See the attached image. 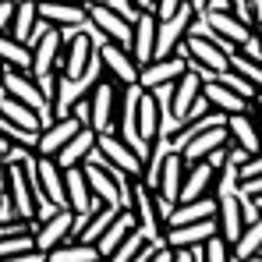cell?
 Segmentation results:
<instances>
[{
	"mask_svg": "<svg viewBox=\"0 0 262 262\" xmlns=\"http://www.w3.org/2000/svg\"><path fill=\"white\" fill-rule=\"evenodd\" d=\"M0 117H4V121H11V124H18V128H29V131H39V128H43L39 114H36L32 106H25L21 99L7 96V92H0Z\"/></svg>",
	"mask_w": 262,
	"mask_h": 262,
	"instance_id": "obj_26",
	"label": "cell"
},
{
	"mask_svg": "<svg viewBox=\"0 0 262 262\" xmlns=\"http://www.w3.org/2000/svg\"><path fill=\"white\" fill-rule=\"evenodd\" d=\"M36 0H14V11H11V25H7V36L18 39V43H29V32L36 25Z\"/></svg>",
	"mask_w": 262,
	"mask_h": 262,
	"instance_id": "obj_28",
	"label": "cell"
},
{
	"mask_svg": "<svg viewBox=\"0 0 262 262\" xmlns=\"http://www.w3.org/2000/svg\"><path fill=\"white\" fill-rule=\"evenodd\" d=\"M11 11H14V0H0V36H4L7 25H11Z\"/></svg>",
	"mask_w": 262,
	"mask_h": 262,
	"instance_id": "obj_40",
	"label": "cell"
},
{
	"mask_svg": "<svg viewBox=\"0 0 262 262\" xmlns=\"http://www.w3.org/2000/svg\"><path fill=\"white\" fill-rule=\"evenodd\" d=\"M152 4H156V0H135V7H138V11H152Z\"/></svg>",
	"mask_w": 262,
	"mask_h": 262,
	"instance_id": "obj_43",
	"label": "cell"
},
{
	"mask_svg": "<svg viewBox=\"0 0 262 262\" xmlns=\"http://www.w3.org/2000/svg\"><path fill=\"white\" fill-rule=\"evenodd\" d=\"M262 252V220L259 223H245L241 227V234L234 237V245H230V259L245 262L248 255H259Z\"/></svg>",
	"mask_w": 262,
	"mask_h": 262,
	"instance_id": "obj_29",
	"label": "cell"
},
{
	"mask_svg": "<svg viewBox=\"0 0 262 262\" xmlns=\"http://www.w3.org/2000/svg\"><path fill=\"white\" fill-rule=\"evenodd\" d=\"M237 206H241V223H259L262 220V195H237Z\"/></svg>",
	"mask_w": 262,
	"mask_h": 262,
	"instance_id": "obj_36",
	"label": "cell"
},
{
	"mask_svg": "<svg viewBox=\"0 0 262 262\" xmlns=\"http://www.w3.org/2000/svg\"><path fill=\"white\" fill-rule=\"evenodd\" d=\"M181 177H184V160H181V152H174V149H170V152L163 156V167H160V174H156V188H152V191H160L163 199L177 202Z\"/></svg>",
	"mask_w": 262,
	"mask_h": 262,
	"instance_id": "obj_25",
	"label": "cell"
},
{
	"mask_svg": "<svg viewBox=\"0 0 262 262\" xmlns=\"http://www.w3.org/2000/svg\"><path fill=\"white\" fill-rule=\"evenodd\" d=\"M199 89H202V78H199L191 68H184V71H181V75L174 78V92H170V106H167V114L174 117L177 124L184 121L188 106L199 99Z\"/></svg>",
	"mask_w": 262,
	"mask_h": 262,
	"instance_id": "obj_15",
	"label": "cell"
},
{
	"mask_svg": "<svg viewBox=\"0 0 262 262\" xmlns=\"http://www.w3.org/2000/svg\"><path fill=\"white\" fill-rule=\"evenodd\" d=\"M46 262H99V252L89 241H60L46 252Z\"/></svg>",
	"mask_w": 262,
	"mask_h": 262,
	"instance_id": "obj_27",
	"label": "cell"
},
{
	"mask_svg": "<svg viewBox=\"0 0 262 262\" xmlns=\"http://www.w3.org/2000/svg\"><path fill=\"white\" fill-rule=\"evenodd\" d=\"M96 152L110 163V167H117V170H124L128 177H142V160H138V152L124 145L117 135H110V131H96Z\"/></svg>",
	"mask_w": 262,
	"mask_h": 262,
	"instance_id": "obj_3",
	"label": "cell"
},
{
	"mask_svg": "<svg viewBox=\"0 0 262 262\" xmlns=\"http://www.w3.org/2000/svg\"><path fill=\"white\" fill-rule=\"evenodd\" d=\"M131 213H135L138 230L145 234V241H156V237H160L163 220H160V213H156L152 188H149V184H142V181H135V184H131Z\"/></svg>",
	"mask_w": 262,
	"mask_h": 262,
	"instance_id": "obj_6",
	"label": "cell"
},
{
	"mask_svg": "<svg viewBox=\"0 0 262 262\" xmlns=\"http://www.w3.org/2000/svg\"><path fill=\"white\" fill-rule=\"evenodd\" d=\"M0 135L11 142V145H21V149H36V135L39 131H29V128H18V124H11V121H4L0 117Z\"/></svg>",
	"mask_w": 262,
	"mask_h": 262,
	"instance_id": "obj_34",
	"label": "cell"
},
{
	"mask_svg": "<svg viewBox=\"0 0 262 262\" xmlns=\"http://www.w3.org/2000/svg\"><path fill=\"white\" fill-rule=\"evenodd\" d=\"M237 195H262V181L259 177H248V181H237V188H234Z\"/></svg>",
	"mask_w": 262,
	"mask_h": 262,
	"instance_id": "obj_39",
	"label": "cell"
},
{
	"mask_svg": "<svg viewBox=\"0 0 262 262\" xmlns=\"http://www.w3.org/2000/svg\"><path fill=\"white\" fill-rule=\"evenodd\" d=\"M64 195H68V209L71 213H89L92 209V191L85 184V174H82V163L78 167H64Z\"/></svg>",
	"mask_w": 262,
	"mask_h": 262,
	"instance_id": "obj_22",
	"label": "cell"
},
{
	"mask_svg": "<svg viewBox=\"0 0 262 262\" xmlns=\"http://www.w3.org/2000/svg\"><path fill=\"white\" fill-rule=\"evenodd\" d=\"M29 53H32V60H29L32 75H39V78L50 75L53 64H57V53H60V32H57V25H50L43 36H36L29 43Z\"/></svg>",
	"mask_w": 262,
	"mask_h": 262,
	"instance_id": "obj_13",
	"label": "cell"
},
{
	"mask_svg": "<svg viewBox=\"0 0 262 262\" xmlns=\"http://www.w3.org/2000/svg\"><path fill=\"white\" fill-rule=\"evenodd\" d=\"M170 262H195V259H191V248H174Z\"/></svg>",
	"mask_w": 262,
	"mask_h": 262,
	"instance_id": "obj_42",
	"label": "cell"
},
{
	"mask_svg": "<svg viewBox=\"0 0 262 262\" xmlns=\"http://www.w3.org/2000/svg\"><path fill=\"white\" fill-rule=\"evenodd\" d=\"M82 128L71 114L68 117H53V121H46L43 128H39V135H36V156H57V149L75 135V131Z\"/></svg>",
	"mask_w": 262,
	"mask_h": 262,
	"instance_id": "obj_12",
	"label": "cell"
},
{
	"mask_svg": "<svg viewBox=\"0 0 262 262\" xmlns=\"http://www.w3.org/2000/svg\"><path fill=\"white\" fill-rule=\"evenodd\" d=\"M248 4H252V7H255V11H259V0H248Z\"/></svg>",
	"mask_w": 262,
	"mask_h": 262,
	"instance_id": "obj_48",
	"label": "cell"
},
{
	"mask_svg": "<svg viewBox=\"0 0 262 262\" xmlns=\"http://www.w3.org/2000/svg\"><path fill=\"white\" fill-rule=\"evenodd\" d=\"M227 68H230V71H237V75H245V78H248V82H255V85L262 82V68H259V60L245 57V53H241L237 46H234V50H227Z\"/></svg>",
	"mask_w": 262,
	"mask_h": 262,
	"instance_id": "obj_31",
	"label": "cell"
},
{
	"mask_svg": "<svg viewBox=\"0 0 262 262\" xmlns=\"http://www.w3.org/2000/svg\"><path fill=\"white\" fill-rule=\"evenodd\" d=\"M160 124H163V110H160V103L152 99V92L142 89L138 99H135V131H138V138L149 145V142L160 135Z\"/></svg>",
	"mask_w": 262,
	"mask_h": 262,
	"instance_id": "obj_14",
	"label": "cell"
},
{
	"mask_svg": "<svg viewBox=\"0 0 262 262\" xmlns=\"http://www.w3.org/2000/svg\"><path fill=\"white\" fill-rule=\"evenodd\" d=\"M188 68V57L184 53H167V57H152L149 64H142L138 68V89H156L163 85V82H174L177 75Z\"/></svg>",
	"mask_w": 262,
	"mask_h": 262,
	"instance_id": "obj_9",
	"label": "cell"
},
{
	"mask_svg": "<svg viewBox=\"0 0 262 262\" xmlns=\"http://www.w3.org/2000/svg\"><path fill=\"white\" fill-rule=\"evenodd\" d=\"M75 4H82V7H92V4H106V0H75Z\"/></svg>",
	"mask_w": 262,
	"mask_h": 262,
	"instance_id": "obj_45",
	"label": "cell"
},
{
	"mask_svg": "<svg viewBox=\"0 0 262 262\" xmlns=\"http://www.w3.org/2000/svg\"><path fill=\"white\" fill-rule=\"evenodd\" d=\"M29 60H32L29 46L18 43V39H11L7 32L0 36V64H11V68H21V71H29Z\"/></svg>",
	"mask_w": 262,
	"mask_h": 262,
	"instance_id": "obj_30",
	"label": "cell"
},
{
	"mask_svg": "<svg viewBox=\"0 0 262 262\" xmlns=\"http://www.w3.org/2000/svg\"><path fill=\"white\" fill-rule=\"evenodd\" d=\"M237 50H241L245 57H252V60H259V64H262V46H259V36H255V29L245 36V43L237 46Z\"/></svg>",
	"mask_w": 262,
	"mask_h": 262,
	"instance_id": "obj_37",
	"label": "cell"
},
{
	"mask_svg": "<svg viewBox=\"0 0 262 262\" xmlns=\"http://www.w3.org/2000/svg\"><path fill=\"white\" fill-rule=\"evenodd\" d=\"M188 4H191L195 11H206V7H209V0H188Z\"/></svg>",
	"mask_w": 262,
	"mask_h": 262,
	"instance_id": "obj_44",
	"label": "cell"
},
{
	"mask_svg": "<svg viewBox=\"0 0 262 262\" xmlns=\"http://www.w3.org/2000/svg\"><path fill=\"white\" fill-rule=\"evenodd\" d=\"M216 234V220H195V223H181V227H167V237H163V245L167 248H195V245H202L206 237H213Z\"/></svg>",
	"mask_w": 262,
	"mask_h": 262,
	"instance_id": "obj_18",
	"label": "cell"
},
{
	"mask_svg": "<svg viewBox=\"0 0 262 262\" xmlns=\"http://www.w3.org/2000/svg\"><path fill=\"white\" fill-rule=\"evenodd\" d=\"M213 188H216V170H213L206 160L184 163V177H181L177 202H188V199H199V195H213Z\"/></svg>",
	"mask_w": 262,
	"mask_h": 262,
	"instance_id": "obj_10",
	"label": "cell"
},
{
	"mask_svg": "<svg viewBox=\"0 0 262 262\" xmlns=\"http://www.w3.org/2000/svg\"><path fill=\"white\" fill-rule=\"evenodd\" d=\"M7 145H11V142H7V138H4V135H0V156H4V152H7Z\"/></svg>",
	"mask_w": 262,
	"mask_h": 262,
	"instance_id": "obj_46",
	"label": "cell"
},
{
	"mask_svg": "<svg viewBox=\"0 0 262 262\" xmlns=\"http://www.w3.org/2000/svg\"><path fill=\"white\" fill-rule=\"evenodd\" d=\"M4 191H7V199L14 202V213L18 220H29L36 216V202H32V188H29V181L21 174V167L14 163V167H4Z\"/></svg>",
	"mask_w": 262,
	"mask_h": 262,
	"instance_id": "obj_11",
	"label": "cell"
},
{
	"mask_svg": "<svg viewBox=\"0 0 262 262\" xmlns=\"http://www.w3.org/2000/svg\"><path fill=\"white\" fill-rule=\"evenodd\" d=\"M36 14L43 18L46 25H85V7L75 4V0H39L36 4Z\"/></svg>",
	"mask_w": 262,
	"mask_h": 262,
	"instance_id": "obj_17",
	"label": "cell"
},
{
	"mask_svg": "<svg viewBox=\"0 0 262 262\" xmlns=\"http://www.w3.org/2000/svg\"><path fill=\"white\" fill-rule=\"evenodd\" d=\"M181 4H184V0H156V4H152V14H156V21L170 18V14H174Z\"/></svg>",
	"mask_w": 262,
	"mask_h": 262,
	"instance_id": "obj_38",
	"label": "cell"
},
{
	"mask_svg": "<svg viewBox=\"0 0 262 262\" xmlns=\"http://www.w3.org/2000/svg\"><path fill=\"white\" fill-rule=\"evenodd\" d=\"M0 191H4V167H0Z\"/></svg>",
	"mask_w": 262,
	"mask_h": 262,
	"instance_id": "obj_47",
	"label": "cell"
},
{
	"mask_svg": "<svg viewBox=\"0 0 262 262\" xmlns=\"http://www.w3.org/2000/svg\"><path fill=\"white\" fill-rule=\"evenodd\" d=\"M202 96H206V103L220 110V114H241V110H252V103L255 99H245V96H237V92H230L227 85H220L216 78H209V82H202L199 89Z\"/></svg>",
	"mask_w": 262,
	"mask_h": 262,
	"instance_id": "obj_20",
	"label": "cell"
},
{
	"mask_svg": "<svg viewBox=\"0 0 262 262\" xmlns=\"http://www.w3.org/2000/svg\"><path fill=\"white\" fill-rule=\"evenodd\" d=\"M36 4H39V0H36Z\"/></svg>",
	"mask_w": 262,
	"mask_h": 262,
	"instance_id": "obj_49",
	"label": "cell"
},
{
	"mask_svg": "<svg viewBox=\"0 0 262 262\" xmlns=\"http://www.w3.org/2000/svg\"><path fill=\"white\" fill-rule=\"evenodd\" d=\"M128 53L135 57V64H149L152 60V50H156V14L152 11H138L131 18V39H128Z\"/></svg>",
	"mask_w": 262,
	"mask_h": 262,
	"instance_id": "obj_8",
	"label": "cell"
},
{
	"mask_svg": "<svg viewBox=\"0 0 262 262\" xmlns=\"http://www.w3.org/2000/svg\"><path fill=\"white\" fill-rule=\"evenodd\" d=\"M142 241H145V234H142V230L135 227L128 237H124V241H121V245H117L114 252H106V255H103L99 262H131V259H135V252L142 248Z\"/></svg>",
	"mask_w": 262,
	"mask_h": 262,
	"instance_id": "obj_32",
	"label": "cell"
},
{
	"mask_svg": "<svg viewBox=\"0 0 262 262\" xmlns=\"http://www.w3.org/2000/svg\"><path fill=\"white\" fill-rule=\"evenodd\" d=\"M36 174H39V188L53 206H68V195H64V174L60 167L53 163V156H39L36 160Z\"/></svg>",
	"mask_w": 262,
	"mask_h": 262,
	"instance_id": "obj_24",
	"label": "cell"
},
{
	"mask_svg": "<svg viewBox=\"0 0 262 262\" xmlns=\"http://www.w3.org/2000/svg\"><path fill=\"white\" fill-rule=\"evenodd\" d=\"M199 18H202V25L216 36L220 43L227 46V50H234V46L245 43V36L252 32V25H245L237 14H230V11H216V7H206V11H199Z\"/></svg>",
	"mask_w": 262,
	"mask_h": 262,
	"instance_id": "obj_4",
	"label": "cell"
},
{
	"mask_svg": "<svg viewBox=\"0 0 262 262\" xmlns=\"http://www.w3.org/2000/svg\"><path fill=\"white\" fill-rule=\"evenodd\" d=\"M99 60H103V75H110L117 85H135L138 82V64L121 43H99Z\"/></svg>",
	"mask_w": 262,
	"mask_h": 262,
	"instance_id": "obj_7",
	"label": "cell"
},
{
	"mask_svg": "<svg viewBox=\"0 0 262 262\" xmlns=\"http://www.w3.org/2000/svg\"><path fill=\"white\" fill-rule=\"evenodd\" d=\"M213 220H216V234L227 241V245H234V237L241 234V206H237V195L234 191H216V213H213Z\"/></svg>",
	"mask_w": 262,
	"mask_h": 262,
	"instance_id": "obj_16",
	"label": "cell"
},
{
	"mask_svg": "<svg viewBox=\"0 0 262 262\" xmlns=\"http://www.w3.org/2000/svg\"><path fill=\"white\" fill-rule=\"evenodd\" d=\"M223 128H227V138H230L234 145H241L245 152H252V156H255L259 138H255V124H252V110L227 114V117H223Z\"/></svg>",
	"mask_w": 262,
	"mask_h": 262,
	"instance_id": "obj_23",
	"label": "cell"
},
{
	"mask_svg": "<svg viewBox=\"0 0 262 262\" xmlns=\"http://www.w3.org/2000/svg\"><path fill=\"white\" fill-rule=\"evenodd\" d=\"M170 255H174V248H167V245H160L152 255H149V262H170Z\"/></svg>",
	"mask_w": 262,
	"mask_h": 262,
	"instance_id": "obj_41",
	"label": "cell"
},
{
	"mask_svg": "<svg viewBox=\"0 0 262 262\" xmlns=\"http://www.w3.org/2000/svg\"><path fill=\"white\" fill-rule=\"evenodd\" d=\"M135 227H138V223H135V213H131V209H117V216L106 223V230H103V234L92 241V245H96V252H99V259H103L106 252H114V248H117V245L128 237Z\"/></svg>",
	"mask_w": 262,
	"mask_h": 262,
	"instance_id": "obj_21",
	"label": "cell"
},
{
	"mask_svg": "<svg viewBox=\"0 0 262 262\" xmlns=\"http://www.w3.org/2000/svg\"><path fill=\"white\" fill-rule=\"evenodd\" d=\"M0 89L7 92V96H14V99H21L25 106H32L36 114H39V121H53L50 117V103H46L43 89L39 82H32L29 78V71H21V68H11V64H0Z\"/></svg>",
	"mask_w": 262,
	"mask_h": 262,
	"instance_id": "obj_1",
	"label": "cell"
},
{
	"mask_svg": "<svg viewBox=\"0 0 262 262\" xmlns=\"http://www.w3.org/2000/svg\"><path fill=\"white\" fill-rule=\"evenodd\" d=\"M216 82H220V85H227L230 92H237V96H245V99H259V85H255V82H248L245 75L230 71V68H227V71H220Z\"/></svg>",
	"mask_w": 262,
	"mask_h": 262,
	"instance_id": "obj_33",
	"label": "cell"
},
{
	"mask_svg": "<svg viewBox=\"0 0 262 262\" xmlns=\"http://www.w3.org/2000/svg\"><path fill=\"white\" fill-rule=\"evenodd\" d=\"M117 82L99 78L89 89V128L92 131H110L114 124V106H117Z\"/></svg>",
	"mask_w": 262,
	"mask_h": 262,
	"instance_id": "obj_5",
	"label": "cell"
},
{
	"mask_svg": "<svg viewBox=\"0 0 262 262\" xmlns=\"http://www.w3.org/2000/svg\"><path fill=\"white\" fill-rule=\"evenodd\" d=\"M202 262H230V245L213 234V237H206L202 241Z\"/></svg>",
	"mask_w": 262,
	"mask_h": 262,
	"instance_id": "obj_35",
	"label": "cell"
},
{
	"mask_svg": "<svg viewBox=\"0 0 262 262\" xmlns=\"http://www.w3.org/2000/svg\"><path fill=\"white\" fill-rule=\"evenodd\" d=\"M92 145H96V131L92 128H78L60 149H57V156H53V163L64 170V167H78V163H85V156L92 152Z\"/></svg>",
	"mask_w": 262,
	"mask_h": 262,
	"instance_id": "obj_19",
	"label": "cell"
},
{
	"mask_svg": "<svg viewBox=\"0 0 262 262\" xmlns=\"http://www.w3.org/2000/svg\"><path fill=\"white\" fill-rule=\"evenodd\" d=\"M85 21L106 39V43H121L128 46L131 39V21L117 11V7H110V4H92V7H85Z\"/></svg>",
	"mask_w": 262,
	"mask_h": 262,
	"instance_id": "obj_2",
	"label": "cell"
}]
</instances>
